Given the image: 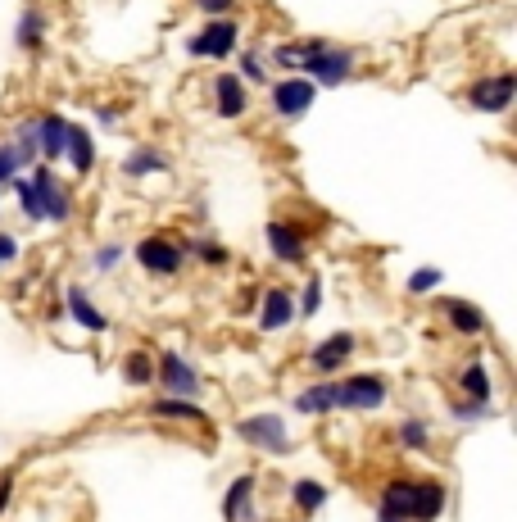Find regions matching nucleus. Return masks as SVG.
I'll list each match as a JSON object with an SVG mask.
<instances>
[{"label":"nucleus","mask_w":517,"mask_h":522,"mask_svg":"<svg viewBox=\"0 0 517 522\" xmlns=\"http://www.w3.org/2000/svg\"><path fill=\"white\" fill-rule=\"evenodd\" d=\"M300 41V69L313 87H345V82L359 73V50L354 46H341L332 37H295Z\"/></svg>","instance_id":"nucleus-1"},{"label":"nucleus","mask_w":517,"mask_h":522,"mask_svg":"<svg viewBox=\"0 0 517 522\" xmlns=\"http://www.w3.org/2000/svg\"><path fill=\"white\" fill-rule=\"evenodd\" d=\"M23 173H28V182H32V196H37L41 223H50V227L73 223V214H78V200H73L69 182L55 173V164H32V168H23Z\"/></svg>","instance_id":"nucleus-2"},{"label":"nucleus","mask_w":517,"mask_h":522,"mask_svg":"<svg viewBox=\"0 0 517 522\" xmlns=\"http://www.w3.org/2000/svg\"><path fill=\"white\" fill-rule=\"evenodd\" d=\"M241 37H245V23L236 19V14H218V19L200 23L196 37H186V55H191V60L227 64L236 50H241Z\"/></svg>","instance_id":"nucleus-3"},{"label":"nucleus","mask_w":517,"mask_h":522,"mask_svg":"<svg viewBox=\"0 0 517 522\" xmlns=\"http://www.w3.org/2000/svg\"><path fill=\"white\" fill-rule=\"evenodd\" d=\"M313 100H318V87L304 73H282L268 82V114L277 123H300L313 109Z\"/></svg>","instance_id":"nucleus-4"},{"label":"nucleus","mask_w":517,"mask_h":522,"mask_svg":"<svg viewBox=\"0 0 517 522\" xmlns=\"http://www.w3.org/2000/svg\"><path fill=\"white\" fill-rule=\"evenodd\" d=\"M132 259H137V268L146 277H177L186 268L182 237H173V232H146L132 246Z\"/></svg>","instance_id":"nucleus-5"},{"label":"nucleus","mask_w":517,"mask_h":522,"mask_svg":"<svg viewBox=\"0 0 517 522\" xmlns=\"http://www.w3.org/2000/svg\"><path fill=\"white\" fill-rule=\"evenodd\" d=\"M463 100H468V109H477V114H508L517 100V73L513 69H499V73H481V78H472V87L463 91Z\"/></svg>","instance_id":"nucleus-6"},{"label":"nucleus","mask_w":517,"mask_h":522,"mask_svg":"<svg viewBox=\"0 0 517 522\" xmlns=\"http://www.w3.org/2000/svg\"><path fill=\"white\" fill-rule=\"evenodd\" d=\"M386 400H391V382L381 373H354V377H341V382H336V409L377 414Z\"/></svg>","instance_id":"nucleus-7"},{"label":"nucleus","mask_w":517,"mask_h":522,"mask_svg":"<svg viewBox=\"0 0 517 522\" xmlns=\"http://www.w3.org/2000/svg\"><path fill=\"white\" fill-rule=\"evenodd\" d=\"M236 436H241L250 450L268 454V459H282V454H291V427L282 423L277 414H250L236 423Z\"/></svg>","instance_id":"nucleus-8"},{"label":"nucleus","mask_w":517,"mask_h":522,"mask_svg":"<svg viewBox=\"0 0 517 522\" xmlns=\"http://www.w3.org/2000/svg\"><path fill=\"white\" fill-rule=\"evenodd\" d=\"M209 100H214V114L223 123H241L245 114H250V87H245L241 78H236V69H218L214 78H209Z\"/></svg>","instance_id":"nucleus-9"},{"label":"nucleus","mask_w":517,"mask_h":522,"mask_svg":"<svg viewBox=\"0 0 517 522\" xmlns=\"http://www.w3.org/2000/svg\"><path fill=\"white\" fill-rule=\"evenodd\" d=\"M155 386L164 395H182V400H196V395L205 391L200 373L186 364L177 350H159V359H155Z\"/></svg>","instance_id":"nucleus-10"},{"label":"nucleus","mask_w":517,"mask_h":522,"mask_svg":"<svg viewBox=\"0 0 517 522\" xmlns=\"http://www.w3.org/2000/svg\"><path fill=\"white\" fill-rule=\"evenodd\" d=\"M264 237H268V250H273L277 264L300 268L304 259H309V232H304L295 218H273Z\"/></svg>","instance_id":"nucleus-11"},{"label":"nucleus","mask_w":517,"mask_h":522,"mask_svg":"<svg viewBox=\"0 0 517 522\" xmlns=\"http://www.w3.org/2000/svg\"><path fill=\"white\" fill-rule=\"evenodd\" d=\"M291 323H295L291 286H268V291H259V300H254V327L273 336V332H286Z\"/></svg>","instance_id":"nucleus-12"},{"label":"nucleus","mask_w":517,"mask_h":522,"mask_svg":"<svg viewBox=\"0 0 517 522\" xmlns=\"http://www.w3.org/2000/svg\"><path fill=\"white\" fill-rule=\"evenodd\" d=\"M32 128H37V155H41V164H64V146H69L73 119H64L59 109H41V114H32Z\"/></svg>","instance_id":"nucleus-13"},{"label":"nucleus","mask_w":517,"mask_h":522,"mask_svg":"<svg viewBox=\"0 0 517 522\" xmlns=\"http://www.w3.org/2000/svg\"><path fill=\"white\" fill-rule=\"evenodd\" d=\"M354 350H359V336L354 332H332L327 341H318L309 355H304V364H309L313 373H322V377H336L354 359Z\"/></svg>","instance_id":"nucleus-14"},{"label":"nucleus","mask_w":517,"mask_h":522,"mask_svg":"<svg viewBox=\"0 0 517 522\" xmlns=\"http://www.w3.org/2000/svg\"><path fill=\"white\" fill-rule=\"evenodd\" d=\"M413 500H418V477H391V482L377 491V522H409Z\"/></svg>","instance_id":"nucleus-15"},{"label":"nucleus","mask_w":517,"mask_h":522,"mask_svg":"<svg viewBox=\"0 0 517 522\" xmlns=\"http://www.w3.org/2000/svg\"><path fill=\"white\" fill-rule=\"evenodd\" d=\"M46 41H50V10L37 5V0H28L19 23H14V46L23 55H46Z\"/></svg>","instance_id":"nucleus-16"},{"label":"nucleus","mask_w":517,"mask_h":522,"mask_svg":"<svg viewBox=\"0 0 517 522\" xmlns=\"http://www.w3.org/2000/svg\"><path fill=\"white\" fill-rule=\"evenodd\" d=\"M64 318H73V323L82 327V332H91V336H105L109 327V314H100L96 309V300L87 296V286H78V282H69L64 286Z\"/></svg>","instance_id":"nucleus-17"},{"label":"nucleus","mask_w":517,"mask_h":522,"mask_svg":"<svg viewBox=\"0 0 517 522\" xmlns=\"http://www.w3.org/2000/svg\"><path fill=\"white\" fill-rule=\"evenodd\" d=\"M436 309H440V318H445V327L449 332H459V336H486L490 332V323H486V314H481L472 300H459V296H440L436 300Z\"/></svg>","instance_id":"nucleus-18"},{"label":"nucleus","mask_w":517,"mask_h":522,"mask_svg":"<svg viewBox=\"0 0 517 522\" xmlns=\"http://www.w3.org/2000/svg\"><path fill=\"white\" fill-rule=\"evenodd\" d=\"M168 155L159 146H150V141H137V146L123 155V164H118V173H123V182H150L159 178V173H168Z\"/></svg>","instance_id":"nucleus-19"},{"label":"nucleus","mask_w":517,"mask_h":522,"mask_svg":"<svg viewBox=\"0 0 517 522\" xmlns=\"http://www.w3.org/2000/svg\"><path fill=\"white\" fill-rule=\"evenodd\" d=\"M254 495H259V477H254V473H241V477H236V482L223 491V522H259Z\"/></svg>","instance_id":"nucleus-20"},{"label":"nucleus","mask_w":517,"mask_h":522,"mask_svg":"<svg viewBox=\"0 0 517 522\" xmlns=\"http://www.w3.org/2000/svg\"><path fill=\"white\" fill-rule=\"evenodd\" d=\"M64 164L78 173V178H91L96 173V132L73 123L69 128V146H64Z\"/></svg>","instance_id":"nucleus-21"},{"label":"nucleus","mask_w":517,"mask_h":522,"mask_svg":"<svg viewBox=\"0 0 517 522\" xmlns=\"http://www.w3.org/2000/svg\"><path fill=\"white\" fill-rule=\"evenodd\" d=\"M291 404H295V414H304V418L336 414V377H327V382H318V386H304Z\"/></svg>","instance_id":"nucleus-22"},{"label":"nucleus","mask_w":517,"mask_h":522,"mask_svg":"<svg viewBox=\"0 0 517 522\" xmlns=\"http://www.w3.org/2000/svg\"><path fill=\"white\" fill-rule=\"evenodd\" d=\"M150 418H168V423H196V427H209V414L200 409L196 400H182V395H159L150 404Z\"/></svg>","instance_id":"nucleus-23"},{"label":"nucleus","mask_w":517,"mask_h":522,"mask_svg":"<svg viewBox=\"0 0 517 522\" xmlns=\"http://www.w3.org/2000/svg\"><path fill=\"white\" fill-rule=\"evenodd\" d=\"M236 78L245 82V87H268L273 82V69H268V50L264 46H250V50H236Z\"/></svg>","instance_id":"nucleus-24"},{"label":"nucleus","mask_w":517,"mask_h":522,"mask_svg":"<svg viewBox=\"0 0 517 522\" xmlns=\"http://www.w3.org/2000/svg\"><path fill=\"white\" fill-rule=\"evenodd\" d=\"M182 250H186V259H200L209 273L232 268V250H227L223 241H214V237H182Z\"/></svg>","instance_id":"nucleus-25"},{"label":"nucleus","mask_w":517,"mask_h":522,"mask_svg":"<svg viewBox=\"0 0 517 522\" xmlns=\"http://www.w3.org/2000/svg\"><path fill=\"white\" fill-rule=\"evenodd\" d=\"M445 504H449L445 482H436V477H418V500H413V518H418V522H436L440 513H445Z\"/></svg>","instance_id":"nucleus-26"},{"label":"nucleus","mask_w":517,"mask_h":522,"mask_svg":"<svg viewBox=\"0 0 517 522\" xmlns=\"http://www.w3.org/2000/svg\"><path fill=\"white\" fill-rule=\"evenodd\" d=\"M459 395H468V400H490L495 395V377H490V368L481 359H468L459 368Z\"/></svg>","instance_id":"nucleus-27"},{"label":"nucleus","mask_w":517,"mask_h":522,"mask_svg":"<svg viewBox=\"0 0 517 522\" xmlns=\"http://www.w3.org/2000/svg\"><path fill=\"white\" fill-rule=\"evenodd\" d=\"M14 146V155H19V164L23 168H32V164H41V155H37V128H32V114H23V119H14V128H10V137H5Z\"/></svg>","instance_id":"nucleus-28"},{"label":"nucleus","mask_w":517,"mask_h":522,"mask_svg":"<svg viewBox=\"0 0 517 522\" xmlns=\"http://www.w3.org/2000/svg\"><path fill=\"white\" fill-rule=\"evenodd\" d=\"M123 382L127 386H155V355L150 350H127L123 355Z\"/></svg>","instance_id":"nucleus-29"},{"label":"nucleus","mask_w":517,"mask_h":522,"mask_svg":"<svg viewBox=\"0 0 517 522\" xmlns=\"http://www.w3.org/2000/svg\"><path fill=\"white\" fill-rule=\"evenodd\" d=\"M395 441H400V450L427 454L431 450V427L422 423V418H400V423H395Z\"/></svg>","instance_id":"nucleus-30"},{"label":"nucleus","mask_w":517,"mask_h":522,"mask_svg":"<svg viewBox=\"0 0 517 522\" xmlns=\"http://www.w3.org/2000/svg\"><path fill=\"white\" fill-rule=\"evenodd\" d=\"M440 282H445V268L422 264V268H413V273L404 277V296H436Z\"/></svg>","instance_id":"nucleus-31"},{"label":"nucleus","mask_w":517,"mask_h":522,"mask_svg":"<svg viewBox=\"0 0 517 522\" xmlns=\"http://www.w3.org/2000/svg\"><path fill=\"white\" fill-rule=\"evenodd\" d=\"M291 504L300 513H318L327 504V486L313 482V477H300V482H291Z\"/></svg>","instance_id":"nucleus-32"},{"label":"nucleus","mask_w":517,"mask_h":522,"mask_svg":"<svg viewBox=\"0 0 517 522\" xmlns=\"http://www.w3.org/2000/svg\"><path fill=\"white\" fill-rule=\"evenodd\" d=\"M449 414L459 418V423H481V418H490L495 409H490V400H468V395H454V400H449Z\"/></svg>","instance_id":"nucleus-33"},{"label":"nucleus","mask_w":517,"mask_h":522,"mask_svg":"<svg viewBox=\"0 0 517 522\" xmlns=\"http://www.w3.org/2000/svg\"><path fill=\"white\" fill-rule=\"evenodd\" d=\"M123 259H127L123 241H105V246H96V255H91V268H96V273H118Z\"/></svg>","instance_id":"nucleus-34"},{"label":"nucleus","mask_w":517,"mask_h":522,"mask_svg":"<svg viewBox=\"0 0 517 522\" xmlns=\"http://www.w3.org/2000/svg\"><path fill=\"white\" fill-rule=\"evenodd\" d=\"M322 309V277H309L304 282V296L295 300V318H313Z\"/></svg>","instance_id":"nucleus-35"},{"label":"nucleus","mask_w":517,"mask_h":522,"mask_svg":"<svg viewBox=\"0 0 517 522\" xmlns=\"http://www.w3.org/2000/svg\"><path fill=\"white\" fill-rule=\"evenodd\" d=\"M19 173H23V164H19V155H14V146L0 141V187H10V178H19Z\"/></svg>","instance_id":"nucleus-36"},{"label":"nucleus","mask_w":517,"mask_h":522,"mask_svg":"<svg viewBox=\"0 0 517 522\" xmlns=\"http://www.w3.org/2000/svg\"><path fill=\"white\" fill-rule=\"evenodd\" d=\"M19 255H23V241L14 232H0V273L10 264H19Z\"/></svg>","instance_id":"nucleus-37"},{"label":"nucleus","mask_w":517,"mask_h":522,"mask_svg":"<svg viewBox=\"0 0 517 522\" xmlns=\"http://www.w3.org/2000/svg\"><path fill=\"white\" fill-rule=\"evenodd\" d=\"M241 0H191V10L205 14V19H218V14H236Z\"/></svg>","instance_id":"nucleus-38"},{"label":"nucleus","mask_w":517,"mask_h":522,"mask_svg":"<svg viewBox=\"0 0 517 522\" xmlns=\"http://www.w3.org/2000/svg\"><path fill=\"white\" fill-rule=\"evenodd\" d=\"M96 128H100V132H118V128H123V109L96 105Z\"/></svg>","instance_id":"nucleus-39"},{"label":"nucleus","mask_w":517,"mask_h":522,"mask_svg":"<svg viewBox=\"0 0 517 522\" xmlns=\"http://www.w3.org/2000/svg\"><path fill=\"white\" fill-rule=\"evenodd\" d=\"M10 500H14V473H5L0 477V513L10 509Z\"/></svg>","instance_id":"nucleus-40"},{"label":"nucleus","mask_w":517,"mask_h":522,"mask_svg":"<svg viewBox=\"0 0 517 522\" xmlns=\"http://www.w3.org/2000/svg\"><path fill=\"white\" fill-rule=\"evenodd\" d=\"M0 191H5V187H0Z\"/></svg>","instance_id":"nucleus-41"},{"label":"nucleus","mask_w":517,"mask_h":522,"mask_svg":"<svg viewBox=\"0 0 517 522\" xmlns=\"http://www.w3.org/2000/svg\"><path fill=\"white\" fill-rule=\"evenodd\" d=\"M409 522H413V518H409Z\"/></svg>","instance_id":"nucleus-42"}]
</instances>
